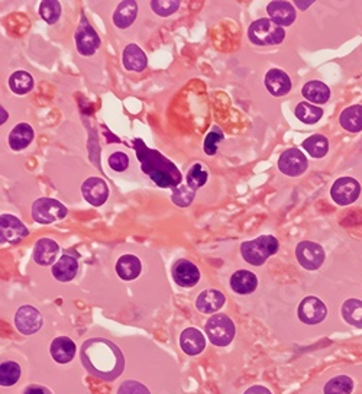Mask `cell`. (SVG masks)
Segmentation results:
<instances>
[{"label":"cell","mask_w":362,"mask_h":394,"mask_svg":"<svg viewBox=\"0 0 362 394\" xmlns=\"http://www.w3.org/2000/svg\"><path fill=\"white\" fill-rule=\"evenodd\" d=\"M257 285H258L257 276L248 270H239V271L234 273V276L231 277V287H232V290L238 295L254 293Z\"/></svg>","instance_id":"cb8c5ba5"},{"label":"cell","mask_w":362,"mask_h":394,"mask_svg":"<svg viewBox=\"0 0 362 394\" xmlns=\"http://www.w3.org/2000/svg\"><path fill=\"white\" fill-rule=\"evenodd\" d=\"M81 193L90 204L102 206L109 197V187L106 181L99 177L88 178L81 186Z\"/></svg>","instance_id":"9a60e30c"},{"label":"cell","mask_w":362,"mask_h":394,"mask_svg":"<svg viewBox=\"0 0 362 394\" xmlns=\"http://www.w3.org/2000/svg\"><path fill=\"white\" fill-rule=\"evenodd\" d=\"M40 15L47 23L49 25L55 23L61 16L60 2H55V0H47V2H42L40 6Z\"/></svg>","instance_id":"8d00e7d4"},{"label":"cell","mask_w":362,"mask_h":394,"mask_svg":"<svg viewBox=\"0 0 362 394\" xmlns=\"http://www.w3.org/2000/svg\"><path fill=\"white\" fill-rule=\"evenodd\" d=\"M67 207L61 202L51 197L37 199L32 204V218L35 222L42 225L60 222L67 216Z\"/></svg>","instance_id":"8992f818"},{"label":"cell","mask_w":362,"mask_h":394,"mask_svg":"<svg viewBox=\"0 0 362 394\" xmlns=\"http://www.w3.org/2000/svg\"><path fill=\"white\" fill-rule=\"evenodd\" d=\"M265 87L272 96L282 97L291 90V80L283 70L271 68L265 74Z\"/></svg>","instance_id":"2e32d148"},{"label":"cell","mask_w":362,"mask_h":394,"mask_svg":"<svg viewBox=\"0 0 362 394\" xmlns=\"http://www.w3.org/2000/svg\"><path fill=\"white\" fill-rule=\"evenodd\" d=\"M171 199H173L174 204L186 207V206L191 204V202L194 200V190L190 187H186V186H180L176 192H173Z\"/></svg>","instance_id":"ab89813d"},{"label":"cell","mask_w":362,"mask_h":394,"mask_svg":"<svg viewBox=\"0 0 362 394\" xmlns=\"http://www.w3.org/2000/svg\"><path fill=\"white\" fill-rule=\"evenodd\" d=\"M151 9L158 16H171L180 9V2L179 0H155V2H151Z\"/></svg>","instance_id":"74e56055"},{"label":"cell","mask_w":362,"mask_h":394,"mask_svg":"<svg viewBox=\"0 0 362 394\" xmlns=\"http://www.w3.org/2000/svg\"><path fill=\"white\" fill-rule=\"evenodd\" d=\"M341 313L346 324L355 328H362V300L358 299L346 300L342 304Z\"/></svg>","instance_id":"f546056e"},{"label":"cell","mask_w":362,"mask_h":394,"mask_svg":"<svg viewBox=\"0 0 362 394\" xmlns=\"http://www.w3.org/2000/svg\"><path fill=\"white\" fill-rule=\"evenodd\" d=\"M118 394H151V393L144 384L133 380H128L122 383V386L118 390Z\"/></svg>","instance_id":"b9f144b4"},{"label":"cell","mask_w":362,"mask_h":394,"mask_svg":"<svg viewBox=\"0 0 362 394\" xmlns=\"http://www.w3.org/2000/svg\"><path fill=\"white\" fill-rule=\"evenodd\" d=\"M15 325L23 335H32L42 326L41 313L32 306H22L15 314Z\"/></svg>","instance_id":"4fadbf2b"},{"label":"cell","mask_w":362,"mask_h":394,"mask_svg":"<svg viewBox=\"0 0 362 394\" xmlns=\"http://www.w3.org/2000/svg\"><path fill=\"white\" fill-rule=\"evenodd\" d=\"M354 390V381L348 376H338L332 378L325 386V394H351Z\"/></svg>","instance_id":"e575fe53"},{"label":"cell","mask_w":362,"mask_h":394,"mask_svg":"<svg viewBox=\"0 0 362 394\" xmlns=\"http://www.w3.org/2000/svg\"><path fill=\"white\" fill-rule=\"evenodd\" d=\"M206 335L210 343L216 347H227L235 336V325L227 314H213L206 322Z\"/></svg>","instance_id":"5b68a950"},{"label":"cell","mask_w":362,"mask_h":394,"mask_svg":"<svg viewBox=\"0 0 362 394\" xmlns=\"http://www.w3.org/2000/svg\"><path fill=\"white\" fill-rule=\"evenodd\" d=\"M180 345L187 355H199L206 348V339L199 329L187 328L181 332Z\"/></svg>","instance_id":"e0dca14e"},{"label":"cell","mask_w":362,"mask_h":394,"mask_svg":"<svg viewBox=\"0 0 362 394\" xmlns=\"http://www.w3.org/2000/svg\"><path fill=\"white\" fill-rule=\"evenodd\" d=\"M296 257L300 266L309 271H315L322 267L325 261L323 248L312 241H303L296 248Z\"/></svg>","instance_id":"ba28073f"},{"label":"cell","mask_w":362,"mask_h":394,"mask_svg":"<svg viewBox=\"0 0 362 394\" xmlns=\"http://www.w3.org/2000/svg\"><path fill=\"white\" fill-rule=\"evenodd\" d=\"M173 278L180 287H194L200 281V271L188 259H179L173 267Z\"/></svg>","instance_id":"5bb4252c"},{"label":"cell","mask_w":362,"mask_h":394,"mask_svg":"<svg viewBox=\"0 0 362 394\" xmlns=\"http://www.w3.org/2000/svg\"><path fill=\"white\" fill-rule=\"evenodd\" d=\"M83 367L95 377L104 381L116 380L125 367L121 350L107 339L93 338L86 340L80 351Z\"/></svg>","instance_id":"6da1fadb"},{"label":"cell","mask_w":362,"mask_h":394,"mask_svg":"<svg viewBox=\"0 0 362 394\" xmlns=\"http://www.w3.org/2000/svg\"><path fill=\"white\" fill-rule=\"evenodd\" d=\"M303 147L309 152V155L313 156V159H323L329 151V141L326 137L316 134L306 140L303 142Z\"/></svg>","instance_id":"836d02e7"},{"label":"cell","mask_w":362,"mask_h":394,"mask_svg":"<svg viewBox=\"0 0 362 394\" xmlns=\"http://www.w3.org/2000/svg\"><path fill=\"white\" fill-rule=\"evenodd\" d=\"M326 314H327V309L325 303L315 296L304 297L298 304L297 316L306 325H318L323 322Z\"/></svg>","instance_id":"8fae6325"},{"label":"cell","mask_w":362,"mask_h":394,"mask_svg":"<svg viewBox=\"0 0 362 394\" xmlns=\"http://www.w3.org/2000/svg\"><path fill=\"white\" fill-rule=\"evenodd\" d=\"M122 61H123V67L126 70L136 71V73L144 71L148 66L147 54L143 51V48H139L136 44H129L123 49Z\"/></svg>","instance_id":"44dd1931"},{"label":"cell","mask_w":362,"mask_h":394,"mask_svg":"<svg viewBox=\"0 0 362 394\" xmlns=\"http://www.w3.org/2000/svg\"><path fill=\"white\" fill-rule=\"evenodd\" d=\"M359 195H361V186L359 183L352 177L338 178L335 183H333V186L330 189V196L333 202L341 206H348L356 202Z\"/></svg>","instance_id":"9c48e42d"},{"label":"cell","mask_w":362,"mask_h":394,"mask_svg":"<svg viewBox=\"0 0 362 394\" xmlns=\"http://www.w3.org/2000/svg\"><path fill=\"white\" fill-rule=\"evenodd\" d=\"M308 159H306V155L297 148H290L284 151L280 155V160H278V168L289 177L301 176L308 170Z\"/></svg>","instance_id":"7c38bea8"},{"label":"cell","mask_w":362,"mask_h":394,"mask_svg":"<svg viewBox=\"0 0 362 394\" xmlns=\"http://www.w3.org/2000/svg\"><path fill=\"white\" fill-rule=\"evenodd\" d=\"M20 367L15 361H4L0 364V384L4 387H11L16 384L20 378Z\"/></svg>","instance_id":"d6a6232c"},{"label":"cell","mask_w":362,"mask_h":394,"mask_svg":"<svg viewBox=\"0 0 362 394\" xmlns=\"http://www.w3.org/2000/svg\"><path fill=\"white\" fill-rule=\"evenodd\" d=\"M278 251V241L271 235H263L258 238L243 242L241 254L251 266H263L264 262Z\"/></svg>","instance_id":"3957f363"},{"label":"cell","mask_w":362,"mask_h":394,"mask_svg":"<svg viewBox=\"0 0 362 394\" xmlns=\"http://www.w3.org/2000/svg\"><path fill=\"white\" fill-rule=\"evenodd\" d=\"M0 111H2V123H5V121H8V112L5 111V108H4V106L0 108Z\"/></svg>","instance_id":"bcb514c9"},{"label":"cell","mask_w":362,"mask_h":394,"mask_svg":"<svg viewBox=\"0 0 362 394\" xmlns=\"http://www.w3.org/2000/svg\"><path fill=\"white\" fill-rule=\"evenodd\" d=\"M133 148L139 163H141V170L150 176L158 187L171 189L176 192L181 186L183 176L173 161L164 156L159 151L148 148L143 140H135Z\"/></svg>","instance_id":"7a4b0ae2"},{"label":"cell","mask_w":362,"mask_h":394,"mask_svg":"<svg viewBox=\"0 0 362 394\" xmlns=\"http://www.w3.org/2000/svg\"><path fill=\"white\" fill-rule=\"evenodd\" d=\"M76 344L67 336H59L52 340L49 347V352L52 358L59 364H67L73 361L76 355Z\"/></svg>","instance_id":"603a6c76"},{"label":"cell","mask_w":362,"mask_h":394,"mask_svg":"<svg viewBox=\"0 0 362 394\" xmlns=\"http://www.w3.org/2000/svg\"><path fill=\"white\" fill-rule=\"evenodd\" d=\"M109 166L114 171L122 173L129 167V156L125 152L116 151L109 156Z\"/></svg>","instance_id":"60d3db41"},{"label":"cell","mask_w":362,"mask_h":394,"mask_svg":"<svg viewBox=\"0 0 362 394\" xmlns=\"http://www.w3.org/2000/svg\"><path fill=\"white\" fill-rule=\"evenodd\" d=\"M339 122L344 129L349 133H359L362 130V106L354 104V106L346 108L339 118Z\"/></svg>","instance_id":"f1b7e54d"},{"label":"cell","mask_w":362,"mask_h":394,"mask_svg":"<svg viewBox=\"0 0 362 394\" xmlns=\"http://www.w3.org/2000/svg\"><path fill=\"white\" fill-rule=\"evenodd\" d=\"M312 5H313V0H309V2H303V0H300V2H296V6H297L298 9H301V11L308 9V8L312 6Z\"/></svg>","instance_id":"f6af8a7d"},{"label":"cell","mask_w":362,"mask_h":394,"mask_svg":"<svg viewBox=\"0 0 362 394\" xmlns=\"http://www.w3.org/2000/svg\"><path fill=\"white\" fill-rule=\"evenodd\" d=\"M30 235V230L13 215H2L0 216V241L2 244L16 245L26 236Z\"/></svg>","instance_id":"30bf717a"},{"label":"cell","mask_w":362,"mask_h":394,"mask_svg":"<svg viewBox=\"0 0 362 394\" xmlns=\"http://www.w3.org/2000/svg\"><path fill=\"white\" fill-rule=\"evenodd\" d=\"M267 12L270 15V19H272L275 23H278L280 26H289L296 20V8L290 4V2H271L267 6Z\"/></svg>","instance_id":"ac0fdd59"},{"label":"cell","mask_w":362,"mask_h":394,"mask_svg":"<svg viewBox=\"0 0 362 394\" xmlns=\"http://www.w3.org/2000/svg\"><path fill=\"white\" fill-rule=\"evenodd\" d=\"M9 87L16 94H26L34 87V78L26 71H15L9 77Z\"/></svg>","instance_id":"4dcf8cb0"},{"label":"cell","mask_w":362,"mask_h":394,"mask_svg":"<svg viewBox=\"0 0 362 394\" xmlns=\"http://www.w3.org/2000/svg\"><path fill=\"white\" fill-rule=\"evenodd\" d=\"M207 181V171L203 168L202 164H194L187 173V185L190 189L198 190L206 185Z\"/></svg>","instance_id":"d590c367"},{"label":"cell","mask_w":362,"mask_h":394,"mask_svg":"<svg viewBox=\"0 0 362 394\" xmlns=\"http://www.w3.org/2000/svg\"><path fill=\"white\" fill-rule=\"evenodd\" d=\"M141 270H143L141 261H139L138 257L131 254L121 257L116 262V273L125 281H132L138 278V276L141 274Z\"/></svg>","instance_id":"d4e9b609"},{"label":"cell","mask_w":362,"mask_h":394,"mask_svg":"<svg viewBox=\"0 0 362 394\" xmlns=\"http://www.w3.org/2000/svg\"><path fill=\"white\" fill-rule=\"evenodd\" d=\"M23 394H51V391L47 388V387H42V386H30V387H26L25 393Z\"/></svg>","instance_id":"7bdbcfd3"},{"label":"cell","mask_w":362,"mask_h":394,"mask_svg":"<svg viewBox=\"0 0 362 394\" xmlns=\"http://www.w3.org/2000/svg\"><path fill=\"white\" fill-rule=\"evenodd\" d=\"M52 276L55 277V280H59L61 283H68L71 280H74V277L78 273V262L74 257L64 254L51 269Z\"/></svg>","instance_id":"ffe728a7"},{"label":"cell","mask_w":362,"mask_h":394,"mask_svg":"<svg viewBox=\"0 0 362 394\" xmlns=\"http://www.w3.org/2000/svg\"><path fill=\"white\" fill-rule=\"evenodd\" d=\"M74 38H76L77 51L85 57L93 56L102 44L97 32L93 30V26L86 20L85 16H81Z\"/></svg>","instance_id":"52a82bcc"},{"label":"cell","mask_w":362,"mask_h":394,"mask_svg":"<svg viewBox=\"0 0 362 394\" xmlns=\"http://www.w3.org/2000/svg\"><path fill=\"white\" fill-rule=\"evenodd\" d=\"M34 140V129L28 123L16 125L9 134V147L13 151L25 149Z\"/></svg>","instance_id":"484cf974"},{"label":"cell","mask_w":362,"mask_h":394,"mask_svg":"<svg viewBox=\"0 0 362 394\" xmlns=\"http://www.w3.org/2000/svg\"><path fill=\"white\" fill-rule=\"evenodd\" d=\"M301 94L308 99L309 101L312 103H316V104H323L329 100L330 97V89L319 82V80H312L309 83H306L301 89Z\"/></svg>","instance_id":"83f0119b"},{"label":"cell","mask_w":362,"mask_h":394,"mask_svg":"<svg viewBox=\"0 0 362 394\" xmlns=\"http://www.w3.org/2000/svg\"><path fill=\"white\" fill-rule=\"evenodd\" d=\"M59 252L60 247L57 242L49 238H42L34 248V261L38 266H54V261L57 259Z\"/></svg>","instance_id":"d6986e66"},{"label":"cell","mask_w":362,"mask_h":394,"mask_svg":"<svg viewBox=\"0 0 362 394\" xmlns=\"http://www.w3.org/2000/svg\"><path fill=\"white\" fill-rule=\"evenodd\" d=\"M225 303H227V297L224 296V293L216 290V288H209V290H205L203 293L199 295L196 300V307L202 313L212 314L217 312L220 307H224Z\"/></svg>","instance_id":"7402d4cb"},{"label":"cell","mask_w":362,"mask_h":394,"mask_svg":"<svg viewBox=\"0 0 362 394\" xmlns=\"http://www.w3.org/2000/svg\"><path fill=\"white\" fill-rule=\"evenodd\" d=\"M248 37L255 45H278L284 41L286 31L272 19L261 18L249 26Z\"/></svg>","instance_id":"277c9868"},{"label":"cell","mask_w":362,"mask_h":394,"mask_svg":"<svg viewBox=\"0 0 362 394\" xmlns=\"http://www.w3.org/2000/svg\"><path fill=\"white\" fill-rule=\"evenodd\" d=\"M322 116H323L322 108L315 106V104L309 101H301L296 106V118H298V121H301L303 123L313 125L319 122Z\"/></svg>","instance_id":"1f68e13d"},{"label":"cell","mask_w":362,"mask_h":394,"mask_svg":"<svg viewBox=\"0 0 362 394\" xmlns=\"http://www.w3.org/2000/svg\"><path fill=\"white\" fill-rule=\"evenodd\" d=\"M138 16V5L136 2H132V0H126V2H122L115 13H114V23L121 30H126L129 26L135 22Z\"/></svg>","instance_id":"4316f807"},{"label":"cell","mask_w":362,"mask_h":394,"mask_svg":"<svg viewBox=\"0 0 362 394\" xmlns=\"http://www.w3.org/2000/svg\"><path fill=\"white\" fill-rule=\"evenodd\" d=\"M245 394H272V393L264 386H253L245 391Z\"/></svg>","instance_id":"ee69618b"},{"label":"cell","mask_w":362,"mask_h":394,"mask_svg":"<svg viewBox=\"0 0 362 394\" xmlns=\"http://www.w3.org/2000/svg\"><path fill=\"white\" fill-rule=\"evenodd\" d=\"M222 140H224V133H222V129L219 126H213L205 140V152L207 155H215L217 151V145Z\"/></svg>","instance_id":"f35d334b"}]
</instances>
